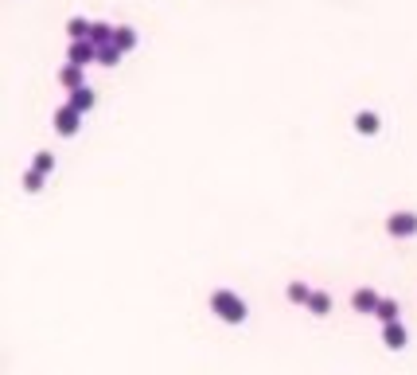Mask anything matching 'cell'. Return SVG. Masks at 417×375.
I'll return each instance as SVG.
<instances>
[{
  "mask_svg": "<svg viewBox=\"0 0 417 375\" xmlns=\"http://www.w3.org/2000/svg\"><path fill=\"white\" fill-rule=\"evenodd\" d=\"M211 313L218 317V321H227V325H242L246 321V301H242L234 290H215L211 293Z\"/></svg>",
  "mask_w": 417,
  "mask_h": 375,
  "instance_id": "6da1fadb",
  "label": "cell"
},
{
  "mask_svg": "<svg viewBox=\"0 0 417 375\" xmlns=\"http://www.w3.org/2000/svg\"><path fill=\"white\" fill-rule=\"evenodd\" d=\"M386 235H390V239H414L417 235V215L414 211H394V215L386 219Z\"/></svg>",
  "mask_w": 417,
  "mask_h": 375,
  "instance_id": "7a4b0ae2",
  "label": "cell"
},
{
  "mask_svg": "<svg viewBox=\"0 0 417 375\" xmlns=\"http://www.w3.org/2000/svg\"><path fill=\"white\" fill-rule=\"evenodd\" d=\"M67 63H74V67H90V63H98V47L90 43V39H74L71 47H67Z\"/></svg>",
  "mask_w": 417,
  "mask_h": 375,
  "instance_id": "3957f363",
  "label": "cell"
},
{
  "mask_svg": "<svg viewBox=\"0 0 417 375\" xmlns=\"http://www.w3.org/2000/svg\"><path fill=\"white\" fill-rule=\"evenodd\" d=\"M78 118H82L78 109L59 106V109H55V118H51V121H55V133H59V137H74V133H78Z\"/></svg>",
  "mask_w": 417,
  "mask_h": 375,
  "instance_id": "277c9868",
  "label": "cell"
},
{
  "mask_svg": "<svg viewBox=\"0 0 417 375\" xmlns=\"http://www.w3.org/2000/svg\"><path fill=\"white\" fill-rule=\"evenodd\" d=\"M379 293L370 290V286H359L355 293H351V309H355V313H363V317H374V309H379Z\"/></svg>",
  "mask_w": 417,
  "mask_h": 375,
  "instance_id": "5b68a950",
  "label": "cell"
},
{
  "mask_svg": "<svg viewBox=\"0 0 417 375\" xmlns=\"http://www.w3.org/2000/svg\"><path fill=\"white\" fill-rule=\"evenodd\" d=\"M382 344H386L390 352H402L405 344H409V332H405V325H402V321H394V325H386V328H382Z\"/></svg>",
  "mask_w": 417,
  "mask_h": 375,
  "instance_id": "8992f818",
  "label": "cell"
},
{
  "mask_svg": "<svg viewBox=\"0 0 417 375\" xmlns=\"http://www.w3.org/2000/svg\"><path fill=\"white\" fill-rule=\"evenodd\" d=\"M113 36H117V28L106 24V20H94V24H90V43H94V47H106V43H113Z\"/></svg>",
  "mask_w": 417,
  "mask_h": 375,
  "instance_id": "52a82bcc",
  "label": "cell"
},
{
  "mask_svg": "<svg viewBox=\"0 0 417 375\" xmlns=\"http://www.w3.org/2000/svg\"><path fill=\"white\" fill-rule=\"evenodd\" d=\"M312 317H328L332 313V293L328 290H312V297H308V305H304Z\"/></svg>",
  "mask_w": 417,
  "mask_h": 375,
  "instance_id": "ba28073f",
  "label": "cell"
},
{
  "mask_svg": "<svg viewBox=\"0 0 417 375\" xmlns=\"http://www.w3.org/2000/svg\"><path fill=\"white\" fill-rule=\"evenodd\" d=\"M59 83L63 90H82V67H74V63H67V67H59Z\"/></svg>",
  "mask_w": 417,
  "mask_h": 375,
  "instance_id": "9c48e42d",
  "label": "cell"
},
{
  "mask_svg": "<svg viewBox=\"0 0 417 375\" xmlns=\"http://www.w3.org/2000/svg\"><path fill=\"white\" fill-rule=\"evenodd\" d=\"M67 106L78 109V114H90V109H94V90H90V86H82V90H71Z\"/></svg>",
  "mask_w": 417,
  "mask_h": 375,
  "instance_id": "30bf717a",
  "label": "cell"
},
{
  "mask_svg": "<svg viewBox=\"0 0 417 375\" xmlns=\"http://www.w3.org/2000/svg\"><path fill=\"white\" fill-rule=\"evenodd\" d=\"M355 129L363 137H374L382 129V121H379V114H370V109H363V114H355Z\"/></svg>",
  "mask_w": 417,
  "mask_h": 375,
  "instance_id": "8fae6325",
  "label": "cell"
},
{
  "mask_svg": "<svg viewBox=\"0 0 417 375\" xmlns=\"http://www.w3.org/2000/svg\"><path fill=\"white\" fill-rule=\"evenodd\" d=\"M90 24H94V20L71 16V20H67V36H71V43H74V39H90Z\"/></svg>",
  "mask_w": 417,
  "mask_h": 375,
  "instance_id": "7c38bea8",
  "label": "cell"
},
{
  "mask_svg": "<svg viewBox=\"0 0 417 375\" xmlns=\"http://www.w3.org/2000/svg\"><path fill=\"white\" fill-rule=\"evenodd\" d=\"M113 47H117L121 55H125V51H133V47H137V32H133L129 24H121L117 36H113Z\"/></svg>",
  "mask_w": 417,
  "mask_h": 375,
  "instance_id": "4fadbf2b",
  "label": "cell"
},
{
  "mask_svg": "<svg viewBox=\"0 0 417 375\" xmlns=\"http://www.w3.org/2000/svg\"><path fill=\"white\" fill-rule=\"evenodd\" d=\"M374 317H379L382 325H394V321H398V301H394V297H382L379 309H374Z\"/></svg>",
  "mask_w": 417,
  "mask_h": 375,
  "instance_id": "5bb4252c",
  "label": "cell"
},
{
  "mask_svg": "<svg viewBox=\"0 0 417 375\" xmlns=\"http://www.w3.org/2000/svg\"><path fill=\"white\" fill-rule=\"evenodd\" d=\"M308 297H312L308 281H289V301L293 305H308Z\"/></svg>",
  "mask_w": 417,
  "mask_h": 375,
  "instance_id": "9a60e30c",
  "label": "cell"
},
{
  "mask_svg": "<svg viewBox=\"0 0 417 375\" xmlns=\"http://www.w3.org/2000/svg\"><path fill=\"white\" fill-rule=\"evenodd\" d=\"M117 63H121V51L113 47V43L98 47V67H117Z\"/></svg>",
  "mask_w": 417,
  "mask_h": 375,
  "instance_id": "2e32d148",
  "label": "cell"
},
{
  "mask_svg": "<svg viewBox=\"0 0 417 375\" xmlns=\"http://www.w3.org/2000/svg\"><path fill=\"white\" fill-rule=\"evenodd\" d=\"M32 169H36V172H51V169H55V153H47V149H43V153H36Z\"/></svg>",
  "mask_w": 417,
  "mask_h": 375,
  "instance_id": "e0dca14e",
  "label": "cell"
},
{
  "mask_svg": "<svg viewBox=\"0 0 417 375\" xmlns=\"http://www.w3.org/2000/svg\"><path fill=\"white\" fill-rule=\"evenodd\" d=\"M24 188H27V192H43V172L27 169V172H24Z\"/></svg>",
  "mask_w": 417,
  "mask_h": 375,
  "instance_id": "ac0fdd59",
  "label": "cell"
}]
</instances>
